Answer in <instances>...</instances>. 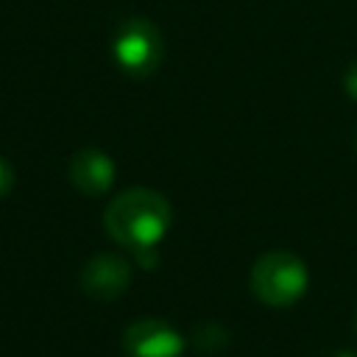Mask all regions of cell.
<instances>
[{"mask_svg": "<svg viewBox=\"0 0 357 357\" xmlns=\"http://www.w3.org/2000/svg\"><path fill=\"white\" fill-rule=\"evenodd\" d=\"M332 357H357L354 351H337V354H332Z\"/></svg>", "mask_w": 357, "mask_h": 357, "instance_id": "9", "label": "cell"}, {"mask_svg": "<svg viewBox=\"0 0 357 357\" xmlns=\"http://www.w3.org/2000/svg\"><path fill=\"white\" fill-rule=\"evenodd\" d=\"M251 293L268 307L296 304L310 284V273L301 257L290 251H268L251 265Z\"/></svg>", "mask_w": 357, "mask_h": 357, "instance_id": "2", "label": "cell"}, {"mask_svg": "<svg viewBox=\"0 0 357 357\" xmlns=\"http://www.w3.org/2000/svg\"><path fill=\"white\" fill-rule=\"evenodd\" d=\"M354 148H357V137H354Z\"/></svg>", "mask_w": 357, "mask_h": 357, "instance_id": "11", "label": "cell"}, {"mask_svg": "<svg viewBox=\"0 0 357 357\" xmlns=\"http://www.w3.org/2000/svg\"><path fill=\"white\" fill-rule=\"evenodd\" d=\"M173 223L170 201L151 187H131L114 195L103 209L106 234L128 248L139 265H156V245Z\"/></svg>", "mask_w": 357, "mask_h": 357, "instance_id": "1", "label": "cell"}, {"mask_svg": "<svg viewBox=\"0 0 357 357\" xmlns=\"http://www.w3.org/2000/svg\"><path fill=\"white\" fill-rule=\"evenodd\" d=\"M14 190V167L0 156V198H6Z\"/></svg>", "mask_w": 357, "mask_h": 357, "instance_id": "7", "label": "cell"}, {"mask_svg": "<svg viewBox=\"0 0 357 357\" xmlns=\"http://www.w3.org/2000/svg\"><path fill=\"white\" fill-rule=\"evenodd\" d=\"M354 329H357V315H354Z\"/></svg>", "mask_w": 357, "mask_h": 357, "instance_id": "10", "label": "cell"}, {"mask_svg": "<svg viewBox=\"0 0 357 357\" xmlns=\"http://www.w3.org/2000/svg\"><path fill=\"white\" fill-rule=\"evenodd\" d=\"M123 357H181L184 337L162 318H139L126 326L123 337Z\"/></svg>", "mask_w": 357, "mask_h": 357, "instance_id": "4", "label": "cell"}, {"mask_svg": "<svg viewBox=\"0 0 357 357\" xmlns=\"http://www.w3.org/2000/svg\"><path fill=\"white\" fill-rule=\"evenodd\" d=\"M343 89H346L349 98L357 100V61H351V64L346 67V73H343Z\"/></svg>", "mask_w": 357, "mask_h": 357, "instance_id": "8", "label": "cell"}, {"mask_svg": "<svg viewBox=\"0 0 357 357\" xmlns=\"http://www.w3.org/2000/svg\"><path fill=\"white\" fill-rule=\"evenodd\" d=\"M78 284L95 301H114L131 284V265H128V259H123L120 254H112V251L95 254L81 268Z\"/></svg>", "mask_w": 357, "mask_h": 357, "instance_id": "5", "label": "cell"}, {"mask_svg": "<svg viewBox=\"0 0 357 357\" xmlns=\"http://www.w3.org/2000/svg\"><path fill=\"white\" fill-rule=\"evenodd\" d=\"M67 176L78 192H84L89 198H100L114 184V162L100 148H84V151L73 153Z\"/></svg>", "mask_w": 357, "mask_h": 357, "instance_id": "6", "label": "cell"}, {"mask_svg": "<svg viewBox=\"0 0 357 357\" xmlns=\"http://www.w3.org/2000/svg\"><path fill=\"white\" fill-rule=\"evenodd\" d=\"M112 53L126 75L151 78L165 59L162 31L148 17H128L112 39Z\"/></svg>", "mask_w": 357, "mask_h": 357, "instance_id": "3", "label": "cell"}]
</instances>
